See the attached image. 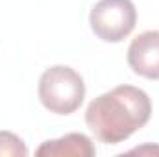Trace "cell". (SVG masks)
I'll use <instances>...</instances> for the list:
<instances>
[{"instance_id":"3957f363","label":"cell","mask_w":159,"mask_h":157,"mask_svg":"<svg viewBox=\"0 0 159 157\" xmlns=\"http://www.w3.org/2000/svg\"><path fill=\"white\" fill-rule=\"evenodd\" d=\"M93 34L104 43L124 41L137 24V9L131 0H98L91 13Z\"/></svg>"},{"instance_id":"277c9868","label":"cell","mask_w":159,"mask_h":157,"mask_svg":"<svg viewBox=\"0 0 159 157\" xmlns=\"http://www.w3.org/2000/svg\"><path fill=\"white\" fill-rule=\"evenodd\" d=\"M128 65L146 79H159V30L139 34L128 46Z\"/></svg>"},{"instance_id":"52a82bcc","label":"cell","mask_w":159,"mask_h":157,"mask_svg":"<svg viewBox=\"0 0 159 157\" xmlns=\"http://www.w3.org/2000/svg\"><path fill=\"white\" fill-rule=\"evenodd\" d=\"M148 152L159 154V148L157 146H144V148H135V150H131L129 154H148Z\"/></svg>"},{"instance_id":"6da1fadb","label":"cell","mask_w":159,"mask_h":157,"mask_svg":"<svg viewBox=\"0 0 159 157\" xmlns=\"http://www.w3.org/2000/svg\"><path fill=\"white\" fill-rule=\"evenodd\" d=\"M152 117L150 96L133 85H119L96 96L85 109V124L96 141L119 144L144 128Z\"/></svg>"},{"instance_id":"5b68a950","label":"cell","mask_w":159,"mask_h":157,"mask_svg":"<svg viewBox=\"0 0 159 157\" xmlns=\"http://www.w3.org/2000/svg\"><path fill=\"white\" fill-rule=\"evenodd\" d=\"M37 157H94L96 148L83 133H67L59 139L44 141L35 150Z\"/></svg>"},{"instance_id":"7a4b0ae2","label":"cell","mask_w":159,"mask_h":157,"mask_svg":"<svg viewBox=\"0 0 159 157\" xmlns=\"http://www.w3.org/2000/svg\"><path fill=\"white\" fill-rule=\"evenodd\" d=\"M37 94L44 109L54 115H72L85 98V81L81 74L67 65H54L39 78Z\"/></svg>"},{"instance_id":"8992f818","label":"cell","mask_w":159,"mask_h":157,"mask_svg":"<svg viewBox=\"0 0 159 157\" xmlns=\"http://www.w3.org/2000/svg\"><path fill=\"white\" fill-rule=\"evenodd\" d=\"M28 148L24 141L11 133V131H0V157H26Z\"/></svg>"}]
</instances>
